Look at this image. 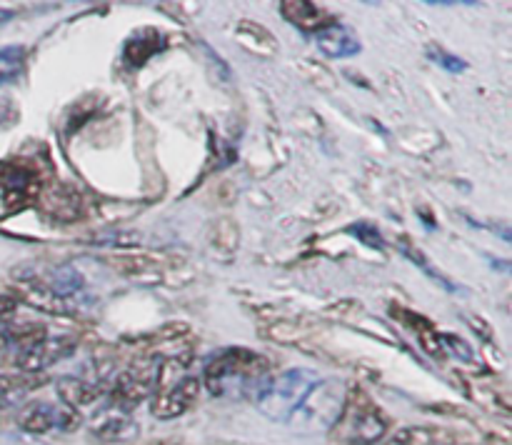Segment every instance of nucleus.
Instances as JSON below:
<instances>
[{
	"label": "nucleus",
	"instance_id": "nucleus-1",
	"mask_svg": "<svg viewBox=\"0 0 512 445\" xmlns=\"http://www.w3.org/2000/svg\"><path fill=\"white\" fill-rule=\"evenodd\" d=\"M270 375L268 358L255 350L228 348L215 353L205 365V385L215 398H245L258 395Z\"/></svg>",
	"mask_w": 512,
	"mask_h": 445
},
{
	"label": "nucleus",
	"instance_id": "nucleus-2",
	"mask_svg": "<svg viewBox=\"0 0 512 445\" xmlns=\"http://www.w3.org/2000/svg\"><path fill=\"white\" fill-rule=\"evenodd\" d=\"M345 403H348V388L343 380H318L290 415L288 425L298 435L328 433L343 418Z\"/></svg>",
	"mask_w": 512,
	"mask_h": 445
},
{
	"label": "nucleus",
	"instance_id": "nucleus-3",
	"mask_svg": "<svg viewBox=\"0 0 512 445\" xmlns=\"http://www.w3.org/2000/svg\"><path fill=\"white\" fill-rule=\"evenodd\" d=\"M318 383V375L315 370L308 368H290L285 373L275 375L268 383L260 388V393L255 395V403L258 410L268 420L275 423H288L290 415L295 413L303 398L308 395V390Z\"/></svg>",
	"mask_w": 512,
	"mask_h": 445
},
{
	"label": "nucleus",
	"instance_id": "nucleus-4",
	"mask_svg": "<svg viewBox=\"0 0 512 445\" xmlns=\"http://www.w3.org/2000/svg\"><path fill=\"white\" fill-rule=\"evenodd\" d=\"M18 425L23 433L28 435H45V433H68L80 425L78 410L70 405L45 403V400H35L23 413L18 415Z\"/></svg>",
	"mask_w": 512,
	"mask_h": 445
},
{
	"label": "nucleus",
	"instance_id": "nucleus-5",
	"mask_svg": "<svg viewBox=\"0 0 512 445\" xmlns=\"http://www.w3.org/2000/svg\"><path fill=\"white\" fill-rule=\"evenodd\" d=\"M73 348L75 340L63 338V335H58V338H38L35 343H30L28 348H23L15 355V365L28 375L40 373V370L68 358L73 353Z\"/></svg>",
	"mask_w": 512,
	"mask_h": 445
},
{
	"label": "nucleus",
	"instance_id": "nucleus-6",
	"mask_svg": "<svg viewBox=\"0 0 512 445\" xmlns=\"http://www.w3.org/2000/svg\"><path fill=\"white\" fill-rule=\"evenodd\" d=\"M200 383L193 378V375H180L178 380H173V385L168 388H160L158 393L150 400V410L155 413V418L168 420L183 415L190 405L198 398Z\"/></svg>",
	"mask_w": 512,
	"mask_h": 445
},
{
	"label": "nucleus",
	"instance_id": "nucleus-7",
	"mask_svg": "<svg viewBox=\"0 0 512 445\" xmlns=\"http://www.w3.org/2000/svg\"><path fill=\"white\" fill-rule=\"evenodd\" d=\"M385 433V420L378 413V408L365 403L363 408L355 405L353 415H350L348 425L343 430L345 445H373Z\"/></svg>",
	"mask_w": 512,
	"mask_h": 445
},
{
	"label": "nucleus",
	"instance_id": "nucleus-8",
	"mask_svg": "<svg viewBox=\"0 0 512 445\" xmlns=\"http://www.w3.org/2000/svg\"><path fill=\"white\" fill-rule=\"evenodd\" d=\"M313 40L320 53L328 55V58H350V55H358L360 48H363L358 35L340 23H330L325 28L315 30Z\"/></svg>",
	"mask_w": 512,
	"mask_h": 445
},
{
	"label": "nucleus",
	"instance_id": "nucleus-9",
	"mask_svg": "<svg viewBox=\"0 0 512 445\" xmlns=\"http://www.w3.org/2000/svg\"><path fill=\"white\" fill-rule=\"evenodd\" d=\"M280 8L285 10L283 15L290 20V23H295L303 30H320L325 28V25L333 23V18H330L328 13H323V10L313 3H298V0H295V3H283Z\"/></svg>",
	"mask_w": 512,
	"mask_h": 445
},
{
	"label": "nucleus",
	"instance_id": "nucleus-10",
	"mask_svg": "<svg viewBox=\"0 0 512 445\" xmlns=\"http://www.w3.org/2000/svg\"><path fill=\"white\" fill-rule=\"evenodd\" d=\"M35 385L38 380L28 373L0 375V408H13V405L23 403L28 393H33Z\"/></svg>",
	"mask_w": 512,
	"mask_h": 445
},
{
	"label": "nucleus",
	"instance_id": "nucleus-11",
	"mask_svg": "<svg viewBox=\"0 0 512 445\" xmlns=\"http://www.w3.org/2000/svg\"><path fill=\"white\" fill-rule=\"evenodd\" d=\"M83 275L73 268V265H60L50 275V288H53L55 298H70L83 290Z\"/></svg>",
	"mask_w": 512,
	"mask_h": 445
},
{
	"label": "nucleus",
	"instance_id": "nucleus-12",
	"mask_svg": "<svg viewBox=\"0 0 512 445\" xmlns=\"http://www.w3.org/2000/svg\"><path fill=\"white\" fill-rule=\"evenodd\" d=\"M25 68V48L23 45H5L0 48V85H8L20 78Z\"/></svg>",
	"mask_w": 512,
	"mask_h": 445
},
{
	"label": "nucleus",
	"instance_id": "nucleus-13",
	"mask_svg": "<svg viewBox=\"0 0 512 445\" xmlns=\"http://www.w3.org/2000/svg\"><path fill=\"white\" fill-rule=\"evenodd\" d=\"M430 58L438 60L448 73H463V70L468 68V63H465L463 58H458V55L453 53H443V50H430Z\"/></svg>",
	"mask_w": 512,
	"mask_h": 445
},
{
	"label": "nucleus",
	"instance_id": "nucleus-14",
	"mask_svg": "<svg viewBox=\"0 0 512 445\" xmlns=\"http://www.w3.org/2000/svg\"><path fill=\"white\" fill-rule=\"evenodd\" d=\"M153 38H155V35H153ZM153 38H145V43H143V38L130 40V45H128V60L135 58V53H140L138 60H135V65H143L145 58H150V55L155 53Z\"/></svg>",
	"mask_w": 512,
	"mask_h": 445
},
{
	"label": "nucleus",
	"instance_id": "nucleus-15",
	"mask_svg": "<svg viewBox=\"0 0 512 445\" xmlns=\"http://www.w3.org/2000/svg\"><path fill=\"white\" fill-rule=\"evenodd\" d=\"M15 310H18V300L13 295H0V333L10 328L15 318Z\"/></svg>",
	"mask_w": 512,
	"mask_h": 445
},
{
	"label": "nucleus",
	"instance_id": "nucleus-16",
	"mask_svg": "<svg viewBox=\"0 0 512 445\" xmlns=\"http://www.w3.org/2000/svg\"><path fill=\"white\" fill-rule=\"evenodd\" d=\"M0 445H45L35 435L28 433H5L0 435Z\"/></svg>",
	"mask_w": 512,
	"mask_h": 445
},
{
	"label": "nucleus",
	"instance_id": "nucleus-17",
	"mask_svg": "<svg viewBox=\"0 0 512 445\" xmlns=\"http://www.w3.org/2000/svg\"><path fill=\"white\" fill-rule=\"evenodd\" d=\"M13 18H15L13 10H0V25H5L8 20H13Z\"/></svg>",
	"mask_w": 512,
	"mask_h": 445
}]
</instances>
